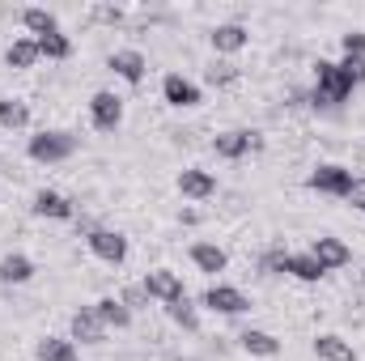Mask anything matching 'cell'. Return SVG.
I'll list each match as a JSON object with an SVG mask.
<instances>
[{
    "label": "cell",
    "instance_id": "cell-7",
    "mask_svg": "<svg viewBox=\"0 0 365 361\" xmlns=\"http://www.w3.org/2000/svg\"><path fill=\"white\" fill-rule=\"evenodd\" d=\"M140 289L149 293V302H162V306L187 293V289H182V280H179V272H175V268H153V272H145Z\"/></svg>",
    "mask_w": 365,
    "mask_h": 361
},
{
    "label": "cell",
    "instance_id": "cell-29",
    "mask_svg": "<svg viewBox=\"0 0 365 361\" xmlns=\"http://www.w3.org/2000/svg\"><path fill=\"white\" fill-rule=\"evenodd\" d=\"M340 47H344V56H349V60H365V34H361V30L344 34V39H340Z\"/></svg>",
    "mask_w": 365,
    "mask_h": 361
},
{
    "label": "cell",
    "instance_id": "cell-31",
    "mask_svg": "<svg viewBox=\"0 0 365 361\" xmlns=\"http://www.w3.org/2000/svg\"><path fill=\"white\" fill-rule=\"evenodd\" d=\"M284 260H289V251H284V247H272V251L264 255V272H284Z\"/></svg>",
    "mask_w": 365,
    "mask_h": 361
},
{
    "label": "cell",
    "instance_id": "cell-12",
    "mask_svg": "<svg viewBox=\"0 0 365 361\" xmlns=\"http://www.w3.org/2000/svg\"><path fill=\"white\" fill-rule=\"evenodd\" d=\"M162 98H166L170 106L187 111V106H200V86L187 81L182 73H166V81H162Z\"/></svg>",
    "mask_w": 365,
    "mask_h": 361
},
{
    "label": "cell",
    "instance_id": "cell-17",
    "mask_svg": "<svg viewBox=\"0 0 365 361\" xmlns=\"http://www.w3.org/2000/svg\"><path fill=\"white\" fill-rule=\"evenodd\" d=\"M30 276H34L30 255H21V251H9V255H0V285H26Z\"/></svg>",
    "mask_w": 365,
    "mask_h": 361
},
{
    "label": "cell",
    "instance_id": "cell-3",
    "mask_svg": "<svg viewBox=\"0 0 365 361\" xmlns=\"http://www.w3.org/2000/svg\"><path fill=\"white\" fill-rule=\"evenodd\" d=\"M357 175L349 171V166H336V162H327V166H319V171H310V179L306 187L310 191H319V195H336V200H353V191H357Z\"/></svg>",
    "mask_w": 365,
    "mask_h": 361
},
{
    "label": "cell",
    "instance_id": "cell-16",
    "mask_svg": "<svg viewBox=\"0 0 365 361\" xmlns=\"http://www.w3.org/2000/svg\"><path fill=\"white\" fill-rule=\"evenodd\" d=\"M34 213L51 217V221H73V200L60 195V191H38L34 195Z\"/></svg>",
    "mask_w": 365,
    "mask_h": 361
},
{
    "label": "cell",
    "instance_id": "cell-11",
    "mask_svg": "<svg viewBox=\"0 0 365 361\" xmlns=\"http://www.w3.org/2000/svg\"><path fill=\"white\" fill-rule=\"evenodd\" d=\"M106 64H110V73H115L119 81H128V86H140V81H145V73H149V60H145L140 51H132V47L115 51Z\"/></svg>",
    "mask_w": 365,
    "mask_h": 361
},
{
    "label": "cell",
    "instance_id": "cell-21",
    "mask_svg": "<svg viewBox=\"0 0 365 361\" xmlns=\"http://www.w3.org/2000/svg\"><path fill=\"white\" fill-rule=\"evenodd\" d=\"M43 56H38V43L34 39H13L9 47H4V64L9 68H34Z\"/></svg>",
    "mask_w": 365,
    "mask_h": 361
},
{
    "label": "cell",
    "instance_id": "cell-25",
    "mask_svg": "<svg viewBox=\"0 0 365 361\" xmlns=\"http://www.w3.org/2000/svg\"><path fill=\"white\" fill-rule=\"evenodd\" d=\"M34 43H38V56H43V60H68V56H73V39H68L64 30L43 34V39H34Z\"/></svg>",
    "mask_w": 365,
    "mask_h": 361
},
{
    "label": "cell",
    "instance_id": "cell-5",
    "mask_svg": "<svg viewBox=\"0 0 365 361\" xmlns=\"http://www.w3.org/2000/svg\"><path fill=\"white\" fill-rule=\"evenodd\" d=\"M200 302H204L208 310H217V315H247V310H251V298H247L238 285H221V280L208 285Z\"/></svg>",
    "mask_w": 365,
    "mask_h": 361
},
{
    "label": "cell",
    "instance_id": "cell-2",
    "mask_svg": "<svg viewBox=\"0 0 365 361\" xmlns=\"http://www.w3.org/2000/svg\"><path fill=\"white\" fill-rule=\"evenodd\" d=\"M77 136L73 132H60V128H51V132H38V136H30V145H26V153L34 158V162H43V166H56V162H68L73 153H77Z\"/></svg>",
    "mask_w": 365,
    "mask_h": 361
},
{
    "label": "cell",
    "instance_id": "cell-27",
    "mask_svg": "<svg viewBox=\"0 0 365 361\" xmlns=\"http://www.w3.org/2000/svg\"><path fill=\"white\" fill-rule=\"evenodd\" d=\"M73 357H77V349H73L68 336H47L38 345V361H73Z\"/></svg>",
    "mask_w": 365,
    "mask_h": 361
},
{
    "label": "cell",
    "instance_id": "cell-35",
    "mask_svg": "<svg viewBox=\"0 0 365 361\" xmlns=\"http://www.w3.org/2000/svg\"><path fill=\"white\" fill-rule=\"evenodd\" d=\"M361 285H365V276H361Z\"/></svg>",
    "mask_w": 365,
    "mask_h": 361
},
{
    "label": "cell",
    "instance_id": "cell-20",
    "mask_svg": "<svg viewBox=\"0 0 365 361\" xmlns=\"http://www.w3.org/2000/svg\"><path fill=\"white\" fill-rule=\"evenodd\" d=\"M21 26H26L34 39H43V34H56V30H60V17H56L51 9L30 4V9H21Z\"/></svg>",
    "mask_w": 365,
    "mask_h": 361
},
{
    "label": "cell",
    "instance_id": "cell-28",
    "mask_svg": "<svg viewBox=\"0 0 365 361\" xmlns=\"http://www.w3.org/2000/svg\"><path fill=\"white\" fill-rule=\"evenodd\" d=\"M234 81H238V68H234L230 60H221V64L212 60V68H208V86H234Z\"/></svg>",
    "mask_w": 365,
    "mask_h": 361
},
{
    "label": "cell",
    "instance_id": "cell-4",
    "mask_svg": "<svg viewBox=\"0 0 365 361\" xmlns=\"http://www.w3.org/2000/svg\"><path fill=\"white\" fill-rule=\"evenodd\" d=\"M212 149H217V158L238 162V158H247V153L264 149V136H259V132H251V128H234V132H221V136L212 141Z\"/></svg>",
    "mask_w": 365,
    "mask_h": 361
},
{
    "label": "cell",
    "instance_id": "cell-23",
    "mask_svg": "<svg viewBox=\"0 0 365 361\" xmlns=\"http://www.w3.org/2000/svg\"><path fill=\"white\" fill-rule=\"evenodd\" d=\"M93 310H98V319H102L106 327H115V332L132 327V310H128L119 298H102V302H93Z\"/></svg>",
    "mask_w": 365,
    "mask_h": 361
},
{
    "label": "cell",
    "instance_id": "cell-19",
    "mask_svg": "<svg viewBox=\"0 0 365 361\" xmlns=\"http://www.w3.org/2000/svg\"><path fill=\"white\" fill-rule=\"evenodd\" d=\"M238 345H242L251 357H276V353H280V340H276L272 332H259V327H247V332L238 336Z\"/></svg>",
    "mask_w": 365,
    "mask_h": 361
},
{
    "label": "cell",
    "instance_id": "cell-13",
    "mask_svg": "<svg viewBox=\"0 0 365 361\" xmlns=\"http://www.w3.org/2000/svg\"><path fill=\"white\" fill-rule=\"evenodd\" d=\"M179 191L187 200H208V195H217V179L208 171H200V166H187L179 175Z\"/></svg>",
    "mask_w": 365,
    "mask_h": 361
},
{
    "label": "cell",
    "instance_id": "cell-36",
    "mask_svg": "<svg viewBox=\"0 0 365 361\" xmlns=\"http://www.w3.org/2000/svg\"><path fill=\"white\" fill-rule=\"evenodd\" d=\"M73 361H81V357H73Z\"/></svg>",
    "mask_w": 365,
    "mask_h": 361
},
{
    "label": "cell",
    "instance_id": "cell-33",
    "mask_svg": "<svg viewBox=\"0 0 365 361\" xmlns=\"http://www.w3.org/2000/svg\"><path fill=\"white\" fill-rule=\"evenodd\" d=\"M353 208L365 213V183H357V191H353Z\"/></svg>",
    "mask_w": 365,
    "mask_h": 361
},
{
    "label": "cell",
    "instance_id": "cell-8",
    "mask_svg": "<svg viewBox=\"0 0 365 361\" xmlns=\"http://www.w3.org/2000/svg\"><path fill=\"white\" fill-rule=\"evenodd\" d=\"M310 255L323 264V272H336V268H349V264H353L349 243H344V238H331V234H319V238L310 243Z\"/></svg>",
    "mask_w": 365,
    "mask_h": 361
},
{
    "label": "cell",
    "instance_id": "cell-1",
    "mask_svg": "<svg viewBox=\"0 0 365 361\" xmlns=\"http://www.w3.org/2000/svg\"><path fill=\"white\" fill-rule=\"evenodd\" d=\"M353 90H357V81L344 73V64H331V60L314 64V90H310L314 106H340V102H349Z\"/></svg>",
    "mask_w": 365,
    "mask_h": 361
},
{
    "label": "cell",
    "instance_id": "cell-6",
    "mask_svg": "<svg viewBox=\"0 0 365 361\" xmlns=\"http://www.w3.org/2000/svg\"><path fill=\"white\" fill-rule=\"evenodd\" d=\"M90 119L98 132H115L119 123H123V98L110 90H98L90 98Z\"/></svg>",
    "mask_w": 365,
    "mask_h": 361
},
{
    "label": "cell",
    "instance_id": "cell-30",
    "mask_svg": "<svg viewBox=\"0 0 365 361\" xmlns=\"http://www.w3.org/2000/svg\"><path fill=\"white\" fill-rule=\"evenodd\" d=\"M119 302H123V306H128V310H140V306H145V302H149V293H145V289H140V285H128V289H123V293H119Z\"/></svg>",
    "mask_w": 365,
    "mask_h": 361
},
{
    "label": "cell",
    "instance_id": "cell-24",
    "mask_svg": "<svg viewBox=\"0 0 365 361\" xmlns=\"http://www.w3.org/2000/svg\"><path fill=\"white\" fill-rule=\"evenodd\" d=\"M0 128H4V132H21V128H30V106L17 102V98H0Z\"/></svg>",
    "mask_w": 365,
    "mask_h": 361
},
{
    "label": "cell",
    "instance_id": "cell-15",
    "mask_svg": "<svg viewBox=\"0 0 365 361\" xmlns=\"http://www.w3.org/2000/svg\"><path fill=\"white\" fill-rule=\"evenodd\" d=\"M208 39H212V47H217V56H234V51H242V47H247V26L225 21V26H217Z\"/></svg>",
    "mask_w": 365,
    "mask_h": 361
},
{
    "label": "cell",
    "instance_id": "cell-18",
    "mask_svg": "<svg viewBox=\"0 0 365 361\" xmlns=\"http://www.w3.org/2000/svg\"><path fill=\"white\" fill-rule=\"evenodd\" d=\"M191 264L200 272H212V276H217V272H225L230 255H225L217 243H191Z\"/></svg>",
    "mask_w": 365,
    "mask_h": 361
},
{
    "label": "cell",
    "instance_id": "cell-9",
    "mask_svg": "<svg viewBox=\"0 0 365 361\" xmlns=\"http://www.w3.org/2000/svg\"><path fill=\"white\" fill-rule=\"evenodd\" d=\"M86 243H90V251L102 260V264H115V268H119V264L128 260V238L115 234V230H90Z\"/></svg>",
    "mask_w": 365,
    "mask_h": 361
},
{
    "label": "cell",
    "instance_id": "cell-22",
    "mask_svg": "<svg viewBox=\"0 0 365 361\" xmlns=\"http://www.w3.org/2000/svg\"><path fill=\"white\" fill-rule=\"evenodd\" d=\"M284 272H289V276H297V280H306V285H314V280H323V276H327V272H323V264H319L310 251H302V255H293V251H289Z\"/></svg>",
    "mask_w": 365,
    "mask_h": 361
},
{
    "label": "cell",
    "instance_id": "cell-32",
    "mask_svg": "<svg viewBox=\"0 0 365 361\" xmlns=\"http://www.w3.org/2000/svg\"><path fill=\"white\" fill-rule=\"evenodd\" d=\"M93 17H98V21H110V26H119V21H123V9H110V4H98V9H93Z\"/></svg>",
    "mask_w": 365,
    "mask_h": 361
},
{
    "label": "cell",
    "instance_id": "cell-10",
    "mask_svg": "<svg viewBox=\"0 0 365 361\" xmlns=\"http://www.w3.org/2000/svg\"><path fill=\"white\" fill-rule=\"evenodd\" d=\"M106 332H110V327L98 319L93 306H81V310L73 315V323H68V340H81V345H102Z\"/></svg>",
    "mask_w": 365,
    "mask_h": 361
},
{
    "label": "cell",
    "instance_id": "cell-26",
    "mask_svg": "<svg viewBox=\"0 0 365 361\" xmlns=\"http://www.w3.org/2000/svg\"><path fill=\"white\" fill-rule=\"evenodd\" d=\"M166 315L179 323L182 332H200V315H195V306H191V298H187V293L175 298V302H166Z\"/></svg>",
    "mask_w": 365,
    "mask_h": 361
},
{
    "label": "cell",
    "instance_id": "cell-34",
    "mask_svg": "<svg viewBox=\"0 0 365 361\" xmlns=\"http://www.w3.org/2000/svg\"><path fill=\"white\" fill-rule=\"evenodd\" d=\"M179 361H200V357H179Z\"/></svg>",
    "mask_w": 365,
    "mask_h": 361
},
{
    "label": "cell",
    "instance_id": "cell-14",
    "mask_svg": "<svg viewBox=\"0 0 365 361\" xmlns=\"http://www.w3.org/2000/svg\"><path fill=\"white\" fill-rule=\"evenodd\" d=\"M314 353H319V361H357V349L344 336H336V332L314 336Z\"/></svg>",
    "mask_w": 365,
    "mask_h": 361
}]
</instances>
